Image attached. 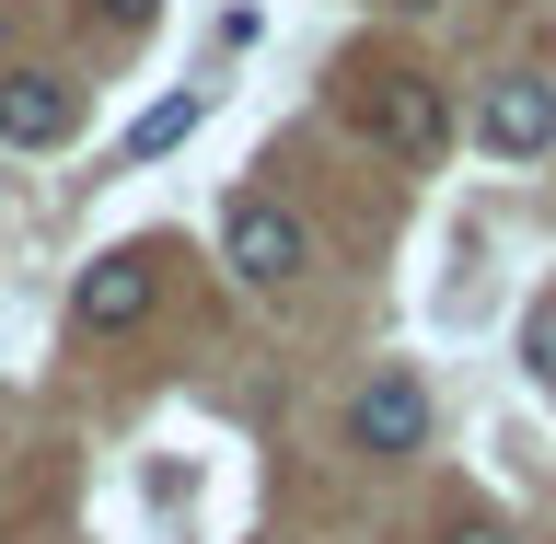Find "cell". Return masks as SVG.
I'll return each instance as SVG.
<instances>
[{
	"instance_id": "8fae6325",
	"label": "cell",
	"mask_w": 556,
	"mask_h": 544,
	"mask_svg": "<svg viewBox=\"0 0 556 544\" xmlns=\"http://www.w3.org/2000/svg\"><path fill=\"white\" fill-rule=\"evenodd\" d=\"M394 12H429V0H394Z\"/></svg>"
},
{
	"instance_id": "8992f818",
	"label": "cell",
	"mask_w": 556,
	"mask_h": 544,
	"mask_svg": "<svg viewBox=\"0 0 556 544\" xmlns=\"http://www.w3.org/2000/svg\"><path fill=\"white\" fill-rule=\"evenodd\" d=\"M81 128V93H70L59 69H0V139H24V151H59Z\"/></svg>"
},
{
	"instance_id": "ba28073f",
	"label": "cell",
	"mask_w": 556,
	"mask_h": 544,
	"mask_svg": "<svg viewBox=\"0 0 556 544\" xmlns=\"http://www.w3.org/2000/svg\"><path fill=\"white\" fill-rule=\"evenodd\" d=\"M521 371L556 394V302H533V313H521Z\"/></svg>"
},
{
	"instance_id": "9c48e42d",
	"label": "cell",
	"mask_w": 556,
	"mask_h": 544,
	"mask_svg": "<svg viewBox=\"0 0 556 544\" xmlns=\"http://www.w3.org/2000/svg\"><path fill=\"white\" fill-rule=\"evenodd\" d=\"M93 12H104V24H139V12H151V0H93Z\"/></svg>"
},
{
	"instance_id": "6da1fadb",
	"label": "cell",
	"mask_w": 556,
	"mask_h": 544,
	"mask_svg": "<svg viewBox=\"0 0 556 544\" xmlns=\"http://www.w3.org/2000/svg\"><path fill=\"white\" fill-rule=\"evenodd\" d=\"M220 255H232L243 290H290V278L313 267V232L278 198H232V208H220Z\"/></svg>"
},
{
	"instance_id": "7a4b0ae2",
	"label": "cell",
	"mask_w": 556,
	"mask_h": 544,
	"mask_svg": "<svg viewBox=\"0 0 556 544\" xmlns=\"http://www.w3.org/2000/svg\"><path fill=\"white\" fill-rule=\"evenodd\" d=\"M359 128H371L394 163H441L452 104H441V81H417V69H382V81H371V104H359Z\"/></svg>"
},
{
	"instance_id": "52a82bcc",
	"label": "cell",
	"mask_w": 556,
	"mask_h": 544,
	"mask_svg": "<svg viewBox=\"0 0 556 544\" xmlns=\"http://www.w3.org/2000/svg\"><path fill=\"white\" fill-rule=\"evenodd\" d=\"M186 128H198V93H163V104H151V116L128 128V163H151V151H174Z\"/></svg>"
},
{
	"instance_id": "5b68a950",
	"label": "cell",
	"mask_w": 556,
	"mask_h": 544,
	"mask_svg": "<svg viewBox=\"0 0 556 544\" xmlns=\"http://www.w3.org/2000/svg\"><path fill=\"white\" fill-rule=\"evenodd\" d=\"M70 325H81V337H128V325H151V255H93V267L70 278Z\"/></svg>"
},
{
	"instance_id": "3957f363",
	"label": "cell",
	"mask_w": 556,
	"mask_h": 544,
	"mask_svg": "<svg viewBox=\"0 0 556 544\" xmlns=\"http://www.w3.org/2000/svg\"><path fill=\"white\" fill-rule=\"evenodd\" d=\"M476 139L498 151V163H533V151H556V81L545 69H498L476 104Z\"/></svg>"
},
{
	"instance_id": "277c9868",
	"label": "cell",
	"mask_w": 556,
	"mask_h": 544,
	"mask_svg": "<svg viewBox=\"0 0 556 544\" xmlns=\"http://www.w3.org/2000/svg\"><path fill=\"white\" fill-rule=\"evenodd\" d=\"M429 441V382L417 371H371L359 394H348V452H371V464H394V452Z\"/></svg>"
},
{
	"instance_id": "30bf717a",
	"label": "cell",
	"mask_w": 556,
	"mask_h": 544,
	"mask_svg": "<svg viewBox=\"0 0 556 544\" xmlns=\"http://www.w3.org/2000/svg\"><path fill=\"white\" fill-rule=\"evenodd\" d=\"M452 544H510V533H498V521H464V533H452Z\"/></svg>"
}]
</instances>
